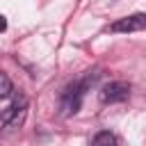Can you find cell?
Masks as SVG:
<instances>
[{"mask_svg":"<svg viewBox=\"0 0 146 146\" xmlns=\"http://www.w3.org/2000/svg\"><path fill=\"white\" fill-rule=\"evenodd\" d=\"M5 30H7V18L0 14V32H5Z\"/></svg>","mask_w":146,"mask_h":146,"instance_id":"52a82bcc","label":"cell"},{"mask_svg":"<svg viewBox=\"0 0 146 146\" xmlns=\"http://www.w3.org/2000/svg\"><path fill=\"white\" fill-rule=\"evenodd\" d=\"M128 96H130V84L128 82H121V80L105 84L100 89V94H98L100 103H105V105L107 103H123V100H128Z\"/></svg>","mask_w":146,"mask_h":146,"instance_id":"3957f363","label":"cell"},{"mask_svg":"<svg viewBox=\"0 0 146 146\" xmlns=\"http://www.w3.org/2000/svg\"><path fill=\"white\" fill-rule=\"evenodd\" d=\"M146 27V16L144 14H135V16H125V18H119L114 21L107 30L110 32H141Z\"/></svg>","mask_w":146,"mask_h":146,"instance_id":"277c9868","label":"cell"},{"mask_svg":"<svg viewBox=\"0 0 146 146\" xmlns=\"http://www.w3.org/2000/svg\"><path fill=\"white\" fill-rule=\"evenodd\" d=\"M91 146H116V137H114V132H110V130H100V132L94 135Z\"/></svg>","mask_w":146,"mask_h":146,"instance_id":"5b68a950","label":"cell"},{"mask_svg":"<svg viewBox=\"0 0 146 146\" xmlns=\"http://www.w3.org/2000/svg\"><path fill=\"white\" fill-rule=\"evenodd\" d=\"M25 114H27V96L25 94H18L11 105L0 114V121L5 128H18L23 121H25Z\"/></svg>","mask_w":146,"mask_h":146,"instance_id":"7a4b0ae2","label":"cell"},{"mask_svg":"<svg viewBox=\"0 0 146 146\" xmlns=\"http://www.w3.org/2000/svg\"><path fill=\"white\" fill-rule=\"evenodd\" d=\"M11 91H14V84H11L9 75H7V73H0V100L9 98V96H11Z\"/></svg>","mask_w":146,"mask_h":146,"instance_id":"8992f818","label":"cell"},{"mask_svg":"<svg viewBox=\"0 0 146 146\" xmlns=\"http://www.w3.org/2000/svg\"><path fill=\"white\" fill-rule=\"evenodd\" d=\"M98 75H100L98 71H94V75H91V71H89V73H84L82 78H78L75 82H71V84L62 91L59 103H62V114H64V116H71V114H75V112L80 110L87 89L98 80Z\"/></svg>","mask_w":146,"mask_h":146,"instance_id":"6da1fadb","label":"cell"}]
</instances>
